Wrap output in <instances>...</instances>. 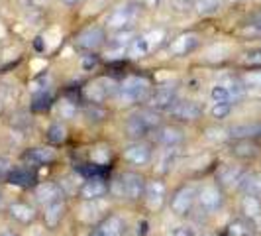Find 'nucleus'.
I'll return each instance as SVG.
<instances>
[{"mask_svg":"<svg viewBox=\"0 0 261 236\" xmlns=\"http://www.w3.org/2000/svg\"><path fill=\"white\" fill-rule=\"evenodd\" d=\"M0 205H2V197H0Z\"/></svg>","mask_w":261,"mask_h":236,"instance_id":"obj_47","label":"nucleus"},{"mask_svg":"<svg viewBox=\"0 0 261 236\" xmlns=\"http://www.w3.org/2000/svg\"><path fill=\"white\" fill-rule=\"evenodd\" d=\"M65 138H67L65 126H61V124H51V126H49V130H47V140H49L51 144H63Z\"/></svg>","mask_w":261,"mask_h":236,"instance_id":"obj_32","label":"nucleus"},{"mask_svg":"<svg viewBox=\"0 0 261 236\" xmlns=\"http://www.w3.org/2000/svg\"><path fill=\"white\" fill-rule=\"evenodd\" d=\"M244 173H246V171L236 168V166H224V168H220V171H218L216 179H218V183L222 185V187L232 189V187H238V185H240Z\"/></svg>","mask_w":261,"mask_h":236,"instance_id":"obj_19","label":"nucleus"},{"mask_svg":"<svg viewBox=\"0 0 261 236\" xmlns=\"http://www.w3.org/2000/svg\"><path fill=\"white\" fill-rule=\"evenodd\" d=\"M159 124H161V118L157 112H153V108L140 110L126 120V134L134 140H142L147 134L155 132Z\"/></svg>","mask_w":261,"mask_h":236,"instance_id":"obj_2","label":"nucleus"},{"mask_svg":"<svg viewBox=\"0 0 261 236\" xmlns=\"http://www.w3.org/2000/svg\"><path fill=\"white\" fill-rule=\"evenodd\" d=\"M169 114L177 120H185V122H193L202 114V106L195 103V101H175L169 108Z\"/></svg>","mask_w":261,"mask_h":236,"instance_id":"obj_11","label":"nucleus"},{"mask_svg":"<svg viewBox=\"0 0 261 236\" xmlns=\"http://www.w3.org/2000/svg\"><path fill=\"white\" fill-rule=\"evenodd\" d=\"M232 138H253V136H261V124H242V126H234L230 130Z\"/></svg>","mask_w":261,"mask_h":236,"instance_id":"obj_29","label":"nucleus"},{"mask_svg":"<svg viewBox=\"0 0 261 236\" xmlns=\"http://www.w3.org/2000/svg\"><path fill=\"white\" fill-rule=\"evenodd\" d=\"M6 179L18 187H32L36 183V173L30 168H14V170H10Z\"/></svg>","mask_w":261,"mask_h":236,"instance_id":"obj_22","label":"nucleus"},{"mask_svg":"<svg viewBox=\"0 0 261 236\" xmlns=\"http://www.w3.org/2000/svg\"><path fill=\"white\" fill-rule=\"evenodd\" d=\"M0 236H18V234H14V232H10V230H4Z\"/></svg>","mask_w":261,"mask_h":236,"instance_id":"obj_44","label":"nucleus"},{"mask_svg":"<svg viewBox=\"0 0 261 236\" xmlns=\"http://www.w3.org/2000/svg\"><path fill=\"white\" fill-rule=\"evenodd\" d=\"M169 236H195L191 232V228H185V226H179V228H175Z\"/></svg>","mask_w":261,"mask_h":236,"instance_id":"obj_41","label":"nucleus"},{"mask_svg":"<svg viewBox=\"0 0 261 236\" xmlns=\"http://www.w3.org/2000/svg\"><path fill=\"white\" fill-rule=\"evenodd\" d=\"M228 236H253V224L246 219H234L228 226Z\"/></svg>","mask_w":261,"mask_h":236,"instance_id":"obj_28","label":"nucleus"},{"mask_svg":"<svg viewBox=\"0 0 261 236\" xmlns=\"http://www.w3.org/2000/svg\"><path fill=\"white\" fill-rule=\"evenodd\" d=\"M136 38L130 30H118V34L112 39H108V57H122L128 53L132 39Z\"/></svg>","mask_w":261,"mask_h":236,"instance_id":"obj_15","label":"nucleus"},{"mask_svg":"<svg viewBox=\"0 0 261 236\" xmlns=\"http://www.w3.org/2000/svg\"><path fill=\"white\" fill-rule=\"evenodd\" d=\"M10 170H12L10 161H8L6 157H0V179H6L8 173H10Z\"/></svg>","mask_w":261,"mask_h":236,"instance_id":"obj_40","label":"nucleus"},{"mask_svg":"<svg viewBox=\"0 0 261 236\" xmlns=\"http://www.w3.org/2000/svg\"><path fill=\"white\" fill-rule=\"evenodd\" d=\"M165 39V32L163 30H149V32H144L140 36L132 39L130 48H128V55L132 59H140V57H145L153 52L155 48L161 45V41Z\"/></svg>","mask_w":261,"mask_h":236,"instance_id":"obj_3","label":"nucleus"},{"mask_svg":"<svg viewBox=\"0 0 261 236\" xmlns=\"http://www.w3.org/2000/svg\"><path fill=\"white\" fill-rule=\"evenodd\" d=\"M10 215H12L16 221H20V223H32L34 219H36V210L34 207H30L28 203H12L10 205Z\"/></svg>","mask_w":261,"mask_h":236,"instance_id":"obj_26","label":"nucleus"},{"mask_svg":"<svg viewBox=\"0 0 261 236\" xmlns=\"http://www.w3.org/2000/svg\"><path fill=\"white\" fill-rule=\"evenodd\" d=\"M210 99L212 103H234L232 101V95H230V89L224 85V83H216L210 91Z\"/></svg>","mask_w":261,"mask_h":236,"instance_id":"obj_30","label":"nucleus"},{"mask_svg":"<svg viewBox=\"0 0 261 236\" xmlns=\"http://www.w3.org/2000/svg\"><path fill=\"white\" fill-rule=\"evenodd\" d=\"M238 189H242L244 195H251L261 199V175L259 173H244Z\"/></svg>","mask_w":261,"mask_h":236,"instance_id":"obj_21","label":"nucleus"},{"mask_svg":"<svg viewBox=\"0 0 261 236\" xmlns=\"http://www.w3.org/2000/svg\"><path fill=\"white\" fill-rule=\"evenodd\" d=\"M242 213H244V219L253 224V228H261V199L244 195V199H242Z\"/></svg>","mask_w":261,"mask_h":236,"instance_id":"obj_17","label":"nucleus"},{"mask_svg":"<svg viewBox=\"0 0 261 236\" xmlns=\"http://www.w3.org/2000/svg\"><path fill=\"white\" fill-rule=\"evenodd\" d=\"M206 236H208V234H206Z\"/></svg>","mask_w":261,"mask_h":236,"instance_id":"obj_48","label":"nucleus"},{"mask_svg":"<svg viewBox=\"0 0 261 236\" xmlns=\"http://www.w3.org/2000/svg\"><path fill=\"white\" fill-rule=\"evenodd\" d=\"M196 197H198V189L195 185H183L179 191H175V195L171 197V210L177 217L189 215L195 207Z\"/></svg>","mask_w":261,"mask_h":236,"instance_id":"obj_6","label":"nucleus"},{"mask_svg":"<svg viewBox=\"0 0 261 236\" xmlns=\"http://www.w3.org/2000/svg\"><path fill=\"white\" fill-rule=\"evenodd\" d=\"M242 65L246 67H261V48L259 50H251L242 57Z\"/></svg>","mask_w":261,"mask_h":236,"instance_id":"obj_35","label":"nucleus"},{"mask_svg":"<svg viewBox=\"0 0 261 236\" xmlns=\"http://www.w3.org/2000/svg\"><path fill=\"white\" fill-rule=\"evenodd\" d=\"M85 116L89 118V120H102L106 116V110L100 108V105H92L91 103V106L85 108Z\"/></svg>","mask_w":261,"mask_h":236,"instance_id":"obj_36","label":"nucleus"},{"mask_svg":"<svg viewBox=\"0 0 261 236\" xmlns=\"http://www.w3.org/2000/svg\"><path fill=\"white\" fill-rule=\"evenodd\" d=\"M116 92H118V85L114 83V79L100 77V79H94L92 83H89L85 87V99L89 103H92V105H102L106 99L116 97Z\"/></svg>","mask_w":261,"mask_h":236,"instance_id":"obj_5","label":"nucleus"},{"mask_svg":"<svg viewBox=\"0 0 261 236\" xmlns=\"http://www.w3.org/2000/svg\"><path fill=\"white\" fill-rule=\"evenodd\" d=\"M106 41L105 30L100 26H89L83 32H79L77 45L85 52H96L98 48H102Z\"/></svg>","mask_w":261,"mask_h":236,"instance_id":"obj_9","label":"nucleus"},{"mask_svg":"<svg viewBox=\"0 0 261 236\" xmlns=\"http://www.w3.org/2000/svg\"><path fill=\"white\" fill-rule=\"evenodd\" d=\"M26 159L30 163H51L55 159V152L51 148H34L26 154Z\"/></svg>","mask_w":261,"mask_h":236,"instance_id":"obj_27","label":"nucleus"},{"mask_svg":"<svg viewBox=\"0 0 261 236\" xmlns=\"http://www.w3.org/2000/svg\"><path fill=\"white\" fill-rule=\"evenodd\" d=\"M75 112H77V106L73 105V103H69V101H61L59 103V116L61 118H73Z\"/></svg>","mask_w":261,"mask_h":236,"instance_id":"obj_38","label":"nucleus"},{"mask_svg":"<svg viewBox=\"0 0 261 236\" xmlns=\"http://www.w3.org/2000/svg\"><path fill=\"white\" fill-rule=\"evenodd\" d=\"M177 101V87L173 85H163L149 95L147 103H149V108L153 110H169L171 105Z\"/></svg>","mask_w":261,"mask_h":236,"instance_id":"obj_10","label":"nucleus"},{"mask_svg":"<svg viewBox=\"0 0 261 236\" xmlns=\"http://www.w3.org/2000/svg\"><path fill=\"white\" fill-rule=\"evenodd\" d=\"M142 2H144L147 8H155V6L159 4V2H161V0H142Z\"/></svg>","mask_w":261,"mask_h":236,"instance_id":"obj_42","label":"nucleus"},{"mask_svg":"<svg viewBox=\"0 0 261 236\" xmlns=\"http://www.w3.org/2000/svg\"><path fill=\"white\" fill-rule=\"evenodd\" d=\"M124 159L134 166H147L151 161V148L138 140L128 148H124Z\"/></svg>","mask_w":261,"mask_h":236,"instance_id":"obj_13","label":"nucleus"},{"mask_svg":"<svg viewBox=\"0 0 261 236\" xmlns=\"http://www.w3.org/2000/svg\"><path fill=\"white\" fill-rule=\"evenodd\" d=\"M36 197L41 205H49V203L59 201L63 197V191L57 183H41L36 189Z\"/></svg>","mask_w":261,"mask_h":236,"instance_id":"obj_20","label":"nucleus"},{"mask_svg":"<svg viewBox=\"0 0 261 236\" xmlns=\"http://www.w3.org/2000/svg\"><path fill=\"white\" fill-rule=\"evenodd\" d=\"M196 48H198V36L196 34H183L177 39H173L169 52L173 55H187V53L195 52Z\"/></svg>","mask_w":261,"mask_h":236,"instance_id":"obj_18","label":"nucleus"},{"mask_svg":"<svg viewBox=\"0 0 261 236\" xmlns=\"http://www.w3.org/2000/svg\"><path fill=\"white\" fill-rule=\"evenodd\" d=\"M244 85L246 87H255V89H261V71H249L248 75L242 77Z\"/></svg>","mask_w":261,"mask_h":236,"instance_id":"obj_37","label":"nucleus"},{"mask_svg":"<svg viewBox=\"0 0 261 236\" xmlns=\"http://www.w3.org/2000/svg\"><path fill=\"white\" fill-rule=\"evenodd\" d=\"M145 203L151 210H159L165 203V197H167V187L161 179H153L149 183H145Z\"/></svg>","mask_w":261,"mask_h":236,"instance_id":"obj_12","label":"nucleus"},{"mask_svg":"<svg viewBox=\"0 0 261 236\" xmlns=\"http://www.w3.org/2000/svg\"><path fill=\"white\" fill-rule=\"evenodd\" d=\"M136 16H138V6L134 4V2H124V4H120L116 6L112 12L108 14V18H106V26L110 28V30H124V28H128L136 20Z\"/></svg>","mask_w":261,"mask_h":236,"instance_id":"obj_7","label":"nucleus"},{"mask_svg":"<svg viewBox=\"0 0 261 236\" xmlns=\"http://www.w3.org/2000/svg\"><path fill=\"white\" fill-rule=\"evenodd\" d=\"M63 210H65V205H63V201H61V199H59V201H55V203L45 205V213H43L45 224H47L49 228H55L57 224L61 223V219H63Z\"/></svg>","mask_w":261,"mask_h":236,"instance_id":"obj_24","label":"nucleus"},{"mask_svg":"<svg viewBox=\"0 0 261 236\" xmlns=\"http://www.w3.org/2000/svg\"><path fill=\"white\" fill-rule=\"evenodd\" d=\"M232 154L238 157H255L259 154V146L253 144L249 138H238V142L232 146Z\"/></svg>","mask_w":261,"mask_h":236,"instance_id":"obj_25","label":"nucleus"},{"mask_svg":"<svg viewBox=\"0 0 261 236\" xmlns=\"http://www.w3.org/2000/svg\"><path fill=\"white\" fill-rule=\"evenodd\" d=\"M155 140L163 148H177L179 144H183L185 134L177 126H161L155 130Z\"/></svg>","mask_w":261,"mask_h":236,"instance_id":"obj_16","label":"nucleus"},{"mask_svg":"<svg viewBox=\"0 0 261 236\" xmlns=\"http://www.w3.org/2000/svg\"><path fill=\"white\" fill-rule=\"evenodd\" d=\"M106 191H108V185L105 183L102 177H91V179H87L83 183L79 195H81L83 201H98V199H102L106 195Z\"/></svg>","mask_w":261,"mask_h":236,"instance_id":"obj_14","label":"nucleus"},{"mask_svg":"<svg viewBox=\"0 0 261 236\" xmlns=\"http://www.w3.org/2000/svg\"><path fill=\"white\" fill-rule=\"evenodd\" d=\"M81 173L87 175V179H91V177H102V170L96 168V166H85V168H81Z\"/></svg>","mask_w":261,"mask_h":236,"instance_id":"obj_39","label":"nucleus"},{"mask_svg":"<svg viewBox=\"0 0 261 236\" xmlns=\"http://www.w3.org/2000/svg\"><path fill=\"white\" fill-rule=\"evenodd\" d=\"M100 230H102L106 236H124V232H126V223H124L122 217L110 215V217H106L105 221H102Z\"/></svg>","mask_w":261,"mask_h":236,"instance_id":"obj_23","label":"nucleus"},{"mask_svg":"<svg viewBox=\"0 0 261 236\" xmlns=\"http://www.w3.org/2000/svg\"><path fill=\"white\" fill-rule=\"evenodd\" d=\"M230 2H240V0H230Z\"/></svg>","mask_w":261,"mask_h":236,"instance_id":"obj_46","label":"nucleus"},{"mask_svg":"<svg viewBox=\"0 0 261 236\" xmlns=\"http://www.w3.org/2000/svg\"><path fill=\"white\" fill-rule=\"evenodd\" d=\"M220 4H222V0H196L195 8H196V12H198V14L206 16V14L218 12Z\"/></svg>","mask_w":261,"mask_h":236,"instance_id":"obj_31","label":"nucleus"},{"mask_svg":"<svg viewBox=\"0 0 261 236\" xmlns=\"http://www.w3.org/2000/svg\"><path fill=\"white\" fill-rule=\"evenodd\" d=\"M238 34L244 36V38H249V39L261 38V20L259 22H253V24H246L242 30H238Z\"/></svg>","mask_w":261,"mask_h":236,"instance_id":"obj_34","label":"nucleus"},{"mask_svg":"<svg viewBox=\"0 0 261 236\" xmlns=\"http://www.w3.org/2000/svg\"><path fill=\"white\" fill-rule=\"evenodd\" d=\"M91 236H106V234L102 232V230H100V228H96V230H94V232H92Z\"/></svg>","mask_w":261,"mask_h":236,"instance_id":"obj_43","label":"nucleus"},{"mask_svg":"<svg viewBox=\"0 0 261 236\" xmlns=\"http://www.w3.org/2000/svg\"><path fill=\"white\" fill-rule=\"evenodd\" d=\"M114 183L118 187V195L126 197L130 201H138L145 193V179L140 173H136V171H124V173H120Z\"/></svg>","mask_w":261,"mask_h":236,"instance_id":"obj_4","label":"nucleus"},{"mask_svg":"<svg viewBox=\"0 0 261 236\" xmlns=\"http://www.w3.org/2000/svg\"><path fill=\"white\" fill-rule=\"evenodd\" d=\"M196 201H198V207H200L202 213L212 215V213H216V210L222 207L224 197L218 185H204V187L198 189Z\"/></svg>","mask_w":261,"mask_h":236,"instance_id":"obj_8","label":"nucleus"},{"mask_svg":"<svg viewBox=\"0 0 261 236\" xmlns=\"http://www.w3.org/2000/svg\"><path fill=\"white\" fill-rule=\"evenodd\" d=\"M149 95H151L149 79L140 77V75H132V77H126L118 85L116 101L118 105L130 106L136 105V103H142V101H147Z\"/></svg>","mask_w":261,"mask_h":236,"instance_id":"obj_1","label":"nucleus"},{"mask_svg":"<svg viewBox=\"0 0 261 236\" xmlns=\"http://www.w3.org/2000/svg\"><path fill=\"white\" fill-rule=\"evenodd\" d=\"M63 2H65V4H69V6H71V4H77V2H81V0H63Z\"/></svg>","mask_w":261,"mask_h":236,"instance_id":"obj_45","label":"nucleus"},{"mask_svg":"<svg viewBox=\"0 0 261 236\" xmlns=\"http://www.w3.org/2000/svg\"><path fill=\"white\" fill-rule=\"evenodd\" d=\"M230 112H232V103H214L210 108V114L216 120H224Z\"/></svg>","mask_w":261,"mask_h":236,"instance_id":"obj_33","label":"nucleus"}]
</instances>
